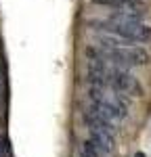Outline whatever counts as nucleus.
Wrapping results in <instances>:
<instances>
[{"label":"nucleus","instance_id":"f257e3e1","mask_svg":"<svg viewBox=\"0 0 151 157\" xmlns=\"http://www.w3.org/2000/svg\"><path fill=\"white\" fill-rule=\"evenodd\" d=\"M107 78V86L115 90V92H122V94H132V97H143V86L138 84V80L128 71L126 67H118V65H109V69L105 73Z\"/></svg>","mask_w":151,"mask_h":157},{"label":"nucleus","instance_id":"f03ea898","mask_svg":"<svg viewBox=\"0 0 151 157\" xmlns=\"http://www.w3.org/2000/svg\"><path fill=\"white\" fill-rule=\"evenodd\" d=\"M88 98H90V103H101V105L111 107L122 120L128 117V103H126V98L122 97L120 92L111 90L109 86H103V88H90V90H88Z\"/></svg>","mask_w":151,"mask_h":157},{"label":"nucleus","instance_id":"7ed1b4c3","mask_svg":"<svg viewBox=\"0 0 151 157\" xmlns=\"http://www.w3.org/2000/svg\"><path fill=\"white\" fill-rule=\"evenodd\" d=\"M90 113H95L97 117L101 120H105L107 124H111L113 128H118L120 130V124H122V117L113 111L111 107H107V105H101V103H90V109H88Z\"/></svg>","mask_w":151,"mask_h":157},{"label":"nucleus","instance_id":"20e7f679","mask_svg":"<svg viewBox=\"0 0 151 157\" xmlns=\"http://www.w3.org/2000/svg\"><path fill=\"white\" fill-rule=\"evenodd\" d=\"M90 140L99 147V149H103L105 153H111L113 147H115L113 134L105 132V130H97V128H90Z\"/></svg>","mask_w":151,"mask_h":157},{"label":"nucleus","instance_id":"39448f33","mask_svg":"<svg viewBox=\"0 0 151 157\" xmlns=\"http://www.w3.org/2000/svg\"><path fill=\"white\" fill-rule=\"evenodd\" d=\"M82 151H84V157H103V155H105V151H103V149H99V147L95 145L90 138H88V140H84Z\"/></svg>","mask_w":151,"mask_h":157},{"label":"nucleus","instance_id":"423d86ee","mask_svg":"<svg viewBox=\"0 0 151 157\" xmlns=\"http://www.w3.org/2000/svg\"><path fill=\"white\" fill-rule=\"evenodd\" d=\"M0 157H9V153H6V145H4L2 138H0Z\"/></svg>","mask_w":151,"mask_h":157},{"label":"nucleus","instance_id":"0eeeda50","mask_svg":"<svg viewBox=\"0 0 151 157\" xmlns=\"http://www.w3.org/2000/svg\"><path fill=\"white\" fill-rule=\"evenodd\" d=\"M134 157H145V153H137V155H134Z\"/></svg>","mask_w":151,"mask_h":157},{"label":"nucleus","instance_id":"6e6552de","mask_svg":"<svg viewBox=\"0 0 151 157\" xmlns=\"http://www.w3.org/2000/svg\"><path fill=\"white\" fill-rule=\"evenodd\" d=\"M0 88H2V82H0Z\"/></svg>","mask_w":151,"mask_h":157},{"label":"nucleus","instance_id":"1a4fd4ad","mask_svg":"<svg viewBox=\"0 0 151 157\" xmlns=\"http://www.w3.org/2000/svg\"><path fill=\"white\" fill-rule=\"evenodd\" d=\"M82 157H84V155H82Z\"/></svg>","mask_w":151,"mask_h":157}]
</instances>
